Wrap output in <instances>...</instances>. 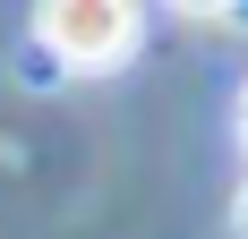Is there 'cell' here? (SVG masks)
I'll use <instances>...</instances> for the list:
<instances>
[{"label":"cell","instance_id":"cell-2","mask_svg":"<svg viewBox=\"0 0 248 239\" xmlns=\"http://www.w3.org/2000/svg\"><path fill=\"white\" fill-rule=\"evenodd\" d=\"M180 17H223V0H171Z\"/></svg>","mask_w":248,"mask_h":239},{"label":"cell","instance_id":"cell-4","mask_svg":"<svg viewBox=\"0 0 248 239\" xmlns=\"http://www.w3.org/2000/svg\"><path fill=\"white\" fill-rule=\"evenodd\" d=\"M223 26H240V34H248V0H223Z\"/></svg>","mask_w":248,"mask_h":239},{"label":"cell","instance_id":"cell-1","mask_svg":"<svg viewBox=\"0 0 248 239\" xmlns=\"http://www.w3.org/2000/svg\"><path fill=\"white\" fill-rule=\"evenodd\" d=\"M34 34L60 69H120L146 17H137V0H34Z\"/></svg>","mask_w":248,"mask_h":239},{"label":"cell","instance_id":"cell-3","mask_svg":"<svg viewBox=\"0 0 248 239\" xmlns=\"http://www.w3.org/2000/svg\"><path fill=\"white\" fill-rule=\"evenodd\" d=\"M231 231H240V239H248V188H240V196H231Z\"/></svg>","mask_w":248,"mask_h":239},{"label":"cell","instance_id":"cell-5","mask_svg":"<svg viewBox=\"0 0 248 239\" xmlns=\"http://www.w3.org/2000/svg\"><path fill=\"white\" fill-rule=\"evenodd\" d=\"M240 145H248V94H240Z\"/></svg>","mask_w":248,"mask_h":239}]
</instances>
